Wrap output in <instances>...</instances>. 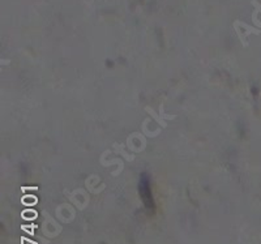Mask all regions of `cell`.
<instances>
[{
  "label": "cell",
  "mask_w": 261,
  "mask_h": 244,
  "mask_svg": "<svg viewBox=\"0 0 261 244\" xmlns=\"http://www.w3.org/2000/svg\"><path fill=\"white\" fill-rule=\"evenodd\" d=\"M252 4L256 7V9H255V12H253L252 15L253 22H255L259 28H261V5L259 4L257 1H255V0L252 1Z\"/></svg>",
  "instance_id": "2"
},
{
  "label": "cell",
  "mask_w": 261,
  "mask_h": 244,
  "mask_svg": "<svg viewBox=\"0 0 261 244\" xmlns=\"http://www.w3.org/2000/svg\"><path fill=\"white\" fill-rule=\"evenodd\" d=\"M235 25L236 26H239L240 29H243V33H240L239 35V38L243 41L244 43V38L247 37V35L249 34V33H256V34H260V30L259 29H253V28H251V26H248L247 24H243V22H240V21H236L235 22ZM246 45V43H244Z\"/></svg>",
  "instance_id": "1"
}]
</instances>
